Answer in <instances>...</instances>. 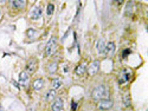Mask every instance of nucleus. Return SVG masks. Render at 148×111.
Masks as SVG:
<instances>
[{
  "label": "nucleus",
  "instance_id": "f257e3e1",
  "mask_svg": "<svg viewBox=\"0 0 148 111\" xmlns=\"http://www.w3.org/2000/svg\"><path fill=\"white\" fill-rule=\"evenodd\" d=\"M109 96V91H108V87L105 85H98L97 87H95L93 90V98L101 100V99H105Z\"/></svg>",
  "mask_w": 148,
  "mask_h": 111
},
{
  "label": "nucleus",
  "instance_id": "f03ea898",
  "mask_svg": "<svg viewBox=\"0 0 148 111\" xmlns=\"http://www.w3.org/2000/svg\"><path fill=\"white\" fill-rule=\"evenodd\" d=\"M57 46V38L56 37H52L50 40H49V43L46 44V47H45V56L49 57L51 56L55 51V48Z\"/></svg>",
  "mask_w": 148,
  "mask_h": 111
},
{
  "label": "nucleus",
  "instance_id": "7ed1b4c3",
  "mask_svg": "<svg viewBox=\"0 0 148 111\" xmlns=\"http://www.w3.org/2000/svg\"><path fill=\"white\" fill-rule=\"evenodd\" d=\"M130 77H132L130 71H129V70H127V69H124V70H122V72H121V75H120V78H118V83L123 84V83L129 82Z\"/></svg>",
  "mask_w": 148,
  "mask_h": 111
},
{
  "label": "nucleus",
  "instance_id": "20e7f679",
  "mask_svg": "<svg viewBox=\"0 0 148 111\" xmlns=\"http://www.w3.org/2000/svg\"><path fill=\"white\" fill-rule=\"evenodd\" d=\"M113 106V100L112 99H101L100 100V103H98V109H101V110H108V109H110Z\"/></svg>",
  "mask_w": 148,
  "mask_h": 111
},
{
  "label": "nucleus",
  "instance_id": "39448f33",
  "mask_svg": "<svg viewBox=\"0 0 148 111\" xmlns=\"http://www.w3.org/2000/svg\"><path fill=\"white\" fill-rule=\"evenodd\" d=\"M98 69H100V62H98V60H95V62H93L90 65H89V67H88V73L90 75V76H94V75L97 73Z\"/></svg>",
  "mask_w": 148,
  "mask_h": 111
},
{
  "label": "nucleus",
  "instance_id": "423d86ee",
  "mask_svg": "<svg viewBox=\"0 0 148 111\" xmlns=\"http://www.w3.org/2000/svg\"><path fill=\"white\" fill-rule=\"evenodd\" d=\"M36 69H37V60L36 59H30L28 62H27V65H26L27 72L33 73L36 71Z\"/></svg>",
  "mask_w": 148,
  "mask_h": 111
},
{
  "label": "nucleus",
  "instance_id": "0eeeda50",
  "mask_svg": "<svg viewBox=\"0 0 148 111\" xmlns=\"http://www.w3.org/2000/svg\"><path fill=\"white\" fill-rule=\"evenodd\" d=\"M63 110V100L62 98H57L52 103V111H61Z\"/></svg>",
  "mask_w": 148,
  "mask_h": 111
},
{
  "label": "nucleus",
  "instance_id": "6e6552de",
  "mask_svg": "<svg viewBox=\"0 0 148 111\" xmlns=\"http://www.w3.org/2000/svg\"><path fill=\"white\" fill-rule=\"evenodd\" d=\"M42 13H43L42 7L37 6V7L33 8V11H32V13H31V17H32V19L37 20V19H39V18H42Z\"/></svg>",
  "mask_w": 148,
  "mask_h": 111
},
{
  "label": "nucleus",
  "instance_id": "1a4fd4ad",
  "mask_svg": "<svg viewBox=\"0 0 148 111\" xmlns=\"http://www.w3.org/2000/svg\"><path fill=\"white\" fill-rule=\"evenodd\" d=\"M96 50H97V52L100 53V54L104 53V51H105V43H104L103 39H100V40L97 42V44H96Z\"/></svg>",
  "mask_w": 148,
  "mask_h": 111
},
{
  "label": "nucleus",
  "instance_id": "9d476101",
  "mask_svg": "<svg viewBox=\"0 0 148 111\" xmlns=\"http://www.w3.org/2000/svg\"><path fill=\"white\" fill-rule=\"evenodd\" d=\"M114 52H115V44L112 42V43H109L108 45H105V51H104V53H107V56H113L114 54Z\"/></svg>",
  "mask_w": 148,
  "mask_h": 111
},
{
  "label": "nucleus",
  "instance_id": "9b49d317",
  "mask_svg": "<svg viewBox=\"0 0 148 111\" xmlns=\"http://www.w3.org/2000/svg\"><path fill=\"white\" fill-rule=\"evenodd\" d=\"M28 75H27V72H25V71H23L20 75H19V82H20V84L22 85H26L27 83H28Z\"/></svg>",
  "mask_w": 148,
  "mask_h": 111
},
{
  "label": "nucleus",
  "instance_id": "f8f14e48",
  "mask_svg": "<svg viewBox=\"0 0 148 111\" xmlns=\"http://www.w3.org/2000/svg\"><path fill=\"white\" fill-rule=\"evenodd\" d=\"M85 70H87V65L83 63V64H80L77 67H76V70H75V73L77 75V76H82V75H84V72H85Z\"/></svg>",
  "mask_w": 148,
  "mask_h": 111
},
{
  "label": "nucleus",
  "instance_id": "ddd939ff",
  "mask_svg": "<svg viewBox=\"0 0 148 111\" xmlns=\"http://www.w3.org/2000/svg\"><path fill=\"white\" fill-rule=\"evenodd\" d=\"M32 86H33V89H34V90H41V89L44 86V80H43L42 78H39V79L34 80Z\"/></svg>",
  "mask_w": 148,
  "mask_h": 111
},
{
  "label": "nucleus",
  "instance_id": "4468645a",
  "mask_svg": "<svg viewBox=\"0 0 148 111\" xmlns=\"http://www.w3.org/2000/svg\"><path fill=\"white\" fill-rule=\"evenodd\" d=\"M11 5L14 8H23L26 5V1H24V0H16V1H12L11 3Z\"/></svg>",
  "mask_w": 148,
  "mask_h": 111
},
{
  "label": "nucleus",
  "instance_id": "2eb2a0df",
  "mask_svg": "<svg viewBox=\"0 0 148 111\" xmlns=\"http://www.w3.org/2000/svg\"><path fill=\"white\" fill-rule=\"evenodd\" d=\"M133 9H134V3H128L127 7H126V15H132L133 13Z\"/></svg>",
  "mask_w": 148,
  "mask_h": 111
},
{
  "label": "nucleus",
  "instance_id": "dca6fc26",
  "mask_svg": "<svg viewBox=\"0 0 148 111\" xmlns=\"http://www.w3.org/2000/svg\"><path fill=\"white\" fill-rule=\"evenodd\" d=\"M61 86H62V80L59 79V78H56V79L52 80V87H53V90L61 87Z\"/></svg>",
  "mask_w": 148,
  "mask_h": 111
},
{
  "label": "nucleus",
  "instance_id": "f3484780",
  "mask_svg": "<svg viewBox=\"0 0 148 111\" xmlns=\"http://www.w3.org/2000/svg\"><path fill=\"white\" fill-rule=\"evenodd\" d=\"M56 97V92H55V90H50V91H49L47 94H46V100H49V102H50V100H53V98Z\"/></svg>",
  "mask_w": 148,
  "mask_h": 111
},
{
  "label": "nucleus",
  "instance_id": "a211bd4d",
  "mask_svg": "<svg viewBox=\"0 0 148 111\" xmlns=\"http://www.w3.org/2000/svg\"><path fill=\"white\" fill-rule=\"evenodd\" d=\"M57 64L56 63H51V64H49V67H47V70H49V72L50 73H53V72H56L57 71Z\"/></svg>",
  "mask_w": 148,
  "mask_h": 111
},
{
  "label": "nucleus",
  "instance_id": "6ab92c4d",
  "mask_svg": "<svg viewBox=\"0 0 148 111\" xmlns=\"http://www.w3.org/2000/svg\"><path fill=\"white\" fill-rule=\"evenodd\" d=\"M53 11H55V6H53L52 4H49V5H47V9H46L47 15H51V14L53 13Z\"/></svg>",
  "mask_w": 148,
  "mask_h": 111
},
{
  "label": "nucleus",
  "instance_id": "aec40b11",
  "mask_svg": "<svg viewBox=\"0 0 148 111\" xmlns=\"http://www.w3.org/2000/svg\"><path fill=\"white\" fill-rule=\"evenodd\" d=\"M123 99H124V105H126V106H129V105H130V97H129V94H124Z\"/></svg>",
  "mask_w": 148,
  "mask_h": 111
},
{
  "label": "nucleus",
  "instance_id": "412c9836",
  "mask_svg": "<svg viewBox=\"0 0 148 111\" xmlns=\"http://www.w3.org/2000/svg\"><path fill=\"white\" fill-rule=\"evenodd\" d=\"M26 34H27L28 37H33V36L36 34V31H34V30H32V28H30V30H27Z\"/></svg>",
  "mask_w": 148,
  "mask_h": 111
},
{
  "label": "nucleus",
  "instance_id": "4be33fe9",
  "mask_svg": "<svg viewBox=\"0 0 148 111\" xmlns=\"http://www.w3.org/2000/svg\"><path fill=\"white\" fill-rule=\"evenodd\" d=\"M130 53V50H124V51H123V53H122V57L123 58H126L128 54H129Z\"/></svg>",
  "mask_w": 148,
  "mask_h": 111
},
{
  "label": "nucleus",
  "instance_id": "5701e85b",
  "mask_svg": "<svg viewBox=\"0 0 148 111\" xmlns=\"http://www.w3.org/2000/svg\"><path fill=\"white\" fill-rule=\"evenodd\" d=\"M76 108H77L76 102H72V104H71V110H72V111H75V110H76Z\"/></svg>",
  "mask_w": 148,
  "mask_h": 111
},
{
  "label": "nucleus",
  "instance_id": "b1692460",
  "mask_svg": "<svg viewBox=\"0 0 148 111\" xmlns=\"http://www.w3.org/2000/svg\"><path fill=\"white\" fill-rule=\"evenodd\" d=\"M0 111H5V110H4V108H3L1 105H0Z\"/></svg>",
  "mask_w": 148,
  "mask_h": 111
},
{
  "label": "nucleus",
  "instance_id": "393cba45",
  "mask_svg": "<svg viewBox=\"0 0 148 111\" xmlns=\"http://www.w3.org/2000/svg\"><path fill=\"white\" fill-rule=\"evenodd\" d=\"M0 15H1V12H0Z\"/></svg>",
  "mask_w": 148,
  "mask_h": 111
},
{
  "label": "nucleus",
  "instance_id": "a878e982",
  "mask_svg": "<svg viewBox=\"0 0 148 111\" xmlns=\"http://www.w3.org/2000/svg\"><path fill=\"white\" fill-rule=\"evenodd\" d=\"M61 111H63V110H61Z\"/></svg>",
  "mask_w": 148,
  "mask_h": 111
}]
</instances>
